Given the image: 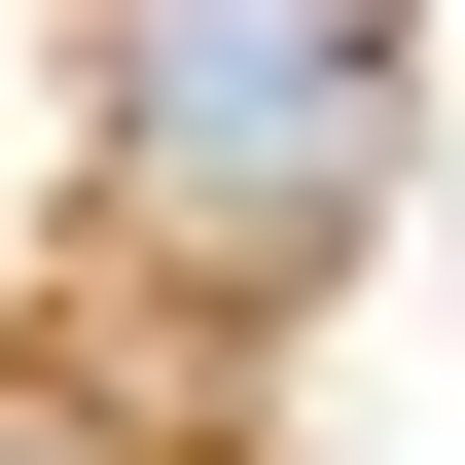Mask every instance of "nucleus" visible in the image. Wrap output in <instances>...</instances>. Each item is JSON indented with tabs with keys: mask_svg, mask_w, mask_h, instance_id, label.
Masks as SVG:
<instances>
[{
	"mask_svg": "<svg viewBox=\"0 0 465 465\" xmlns=\"http://www.w3.org/2000/svg\"><path fill=\"white\" fill-rule=\"evenodd\" d=\"M108 215L179 251V287H287V251H358V215H394V0H143Z\"/></svg>",
	"mask_w": 465,
	"mask_h": 465,
	"instance_id": "f257e3e1",
	"label": "nucleus"
}]
</instances>
